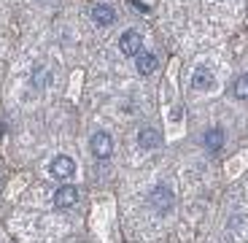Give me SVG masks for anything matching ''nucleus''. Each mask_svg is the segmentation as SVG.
Instances as JSON below:
<instances>
[{
	"label": "nucleus",
	"instance_id": "f257e3e1",
	"mask_svg": "<svg viewBox=\"0 0 248 243\" xmlns=\"http://www.w3.org/2000/svg\"><path fill=\"white\" fill-rule=\"evenodd\" d=\"M151 208H154L156 213H170L175 206V194L173 189L168 187V184H156L154 189H151V197H149Z\"/></svg>",
	"mask_w": 248,
	"mask_h": 243
},
{
	"label": "nucleus",
	"instance_id": "f03ea898",
	"mask_svg": "<svg viewBox=\"0 0 248 243\" xmlns=\"http://www.w3.org/2000/svg\"><path fill=\"white\" fill-rule=\"evenodd\" d=\"M89 149H92V154L97 157V160H108V157L113 154V138L108 135L106 130H97L89 138Z\"/></svg>",
	"mask_w": 248,
	"mask_h": 243
},
{
	"label": "nucleus",
	"instance_id": "7ed1b4c3",
	"mask_svg": "<svg viewBox=\"0 0 248 243\" xmlns=\"http://www.w3.org/2000/svg\"><path fill=\"white\" fill-rule=\"evenodd\" d=\"M119 49H122V54H127V57H138L143 51V35L135 30V27L124 30L122 38H119Z\"/></svg>",
	"mask_w": 248,
	"mask_h": 243
},
{
	"label": "nucleus",
	"instance_id": "20e7f679",
	"mask_svg": "<svg viewBox=\"0 0 248 243\" xmlns=\"http://www.w3.org/2000/svg\"><path fill=\"white\" fill-rule=\"evenodd\" d=\"M49 173H51V178H57V181L73 178V173H76V160H73V157H68V154L54 157V162H51Z\"/></svg>",
	"mask_w": 248,
	"mask_h": 243
},
{
	"label": "nucleus",
	"instance_id": "39448f33",
	"mask_svg": "<svg viewBox=\"0 0 248 243\" xmlns=\"http://www.w3.org/2000/svg\"><path fill=\"white\" fill-rule=\"evenodd\" d=\"M192 87L200 89V92H211V89L216 87V76H213V70L208 68V65H197V68H194Z\"/></svg>",
	"mask_w": 248,
	"mask_h": 243
},
{
	"label": "nucleus",
	"instance_id": "423d86ee",
	"mask_svg": "<svg viewBox=\"0 0 248 243\" xmlns=\"http://www.w3.org/2000/svg\"><path fill=\"white\" fill-rule=\"evenodd\" d=\"M76 203H78V189H76L73 184H62V187L54 192V206L62 208V211L73 208Z\"/></svg>",
	"mask_w": 248,
	"mask_h": 243
},
{
	"label": "nucleus",
	"instance_id": "0eeeda50",
	"mask_svg": "<svg viewBox=\"0 0 248 243\" xmlns=\"http://www.w3.org/2000/svg\"><path fill=\"white\" fill-rule=\"evenodd\" d=\"M92 22L97 27H108L116 22V11L111 6H106V3H97V6H92Z\"/></svg>",
	"mask_w": 248,
	"mask_h": 243
},
{
	"label": "nucleus",
	"instance_id": "6e6552de",
	"mask_svg": "<svg viewBox=\"0 0 248 243\" xmlns=\"http://www.w3.org/2000/svg\"><path fill=\"white\" fill-rule=\"evenodd\" d=\"M224 130L221 127H211V130H205V135H202V144H205V149L208 151H221L224 149Z\"/></svg>",
	"mask_w": 248,
	"mask_h": 243
},
{
	"label": "nucleus",
	"instance_id": "1a4fd4ad",
	"mask_svg": "<svg viewBox=\"0 0 248 243\" xmlns=\"http://www.w3.org/2000/svg\"><path fill=\"white\" fill-rule=\"evenodd\" d=\"M156 65H159V60H156V54H151V51H140L135 60V68L140 76H151L156 70Z\"/></svg>",
	"mask_w": 248,
	"mask_h": 243
},
{
	"label": "nucleus",
	"instance_id": "9d476101",
	"mask_svg": "<svg viewBox=\"0 0 248 243\" xmlns=\"http://www.w3.org/2000/svg\"><path fill=\"white\" fill-rule=\"evenodd\" d=\"M159 132L154 130V127H143L140 132H138V146H140V149H156V146H159Z\"/></svg>",
	"mask_w": 248,
	"mask_h": 243
},
{
	"label": "nucleus",
	"instance_id": "9b49d317",
	"mask_svg": "<svg viewBox=\"0 0 248 243\" xmlns=\"http://www.w3.org/2000/svg\"><path fill=\"white\" fill-rule=\"evenodd\" d=\"M32 84H35L38 89H44L51 84V70L44 68V65H35V70H32Z\"/></svg>",
	"mask_w": 248,
	"mask_h": 243
},
{
	"label": "nucleus",
	"instance_id": "f8f14e48",
	"mask_svg": "<svg viewBox=\"0 0 248 243\" xmlns=\"http://www.w3.org/2000/svg\"><path fill=\"white\" fill-rule=\"evenodd\" d=\"M235 97L237 100H248V73L235 79Z\"/></svg>",
	"mask_w": 248,
	"mask_h": 243
}]
</instances>
